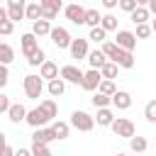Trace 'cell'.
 I'll return each instance as SVG.
<instances>
[{"label": "cell", "mask_w": 156, "mask_h": 156, "mask_svg": "<svg viewBox=\"0 0 156 156\" xmlns=\"http://www.w3.org/2000/svg\"><path fill=\"white\" fill-rule=\"evenodd\" d=\"M110 129L115 132V136H122V139L136 136V127H134V122L127 119V117H115V122L110 124Z\"/></svg>", "instance_id": "obj_1"}, {"label": "cell", "mask_w": 156, "mask_h": 156, "mask_svg": "<svg viewBox=\"0 0 156 156\" xmlns=\"http://www.w3.org/2000/svg\"><path fill=\"white\" fill-rule=\"evenodd\" d=\"M24 95L29 98V100H39L41 98V93H44V80L39 78V76H34V73H29V76H24Z\"/></svg>", "instance_id": "obj_2"}, {"label": "cell", "mask_w": 156, "mask_h": 156, "mask_svg": "<svg viewBox=\"0 0 156 156\" xmlns=\"http://www.w3.org/2000/svg\"><path fill=\"white\" fill-rule=\"evenodd\" d=\"M117 49H122V51H134V46H136V37H134V32H129V29H117V34H115V41H112Z\"/></svg>", "instance_id": "obj_3"}, {"label": "cell", "mask_w": 156, "mask_h": 156, "mask_svg": "<svg viewBox=\"0 0 156 156\" xmlns=\"http://www.w3.org/2000/svg\"><path fill=\"white\" fill-rule=\"evenodd\" d=\"M68 127H73V129H78V132H93L95 122H93V117H90L88 112L76 110V112L71 115V124H68Z\"/></svg>", "instance_id": "obj_4"}, {"label": "cell", "mask_w": 156, "mask_h": 156, "mask_svg": "<svg viewBox=\"0 0 156 156\" xmlns=\"http://www.w3.org/2000/svg\"><path fill=\"white\" fill-rule=\"evenodd\" d=\"M58 10H61V0H41L39 2V20L51 22V20H56Z\"/></svg>", "instance_id": "obj_5"}, {"label": "cell", "mask_w": 156, "mask_h": 156, "mask_svg": "<svg viewBox=\"0 0 156 156\" xmlns=\"http://www.w3.org/2000/svg\"><path fill=\"white\" fill-rule=\"evenodd\" d=\"M24 122H27L29 127H34V129H41V127H46L51 119L46 117V112H44L41 107H34V110H27V115H24Z\"/></svg>", "instance_id": "obj_6"}, {"label": "cell", "mask_w": 156, "mask_h": 156, "mask_svg": "<svg viewBox=\"0 0 156 156\" xmlns=\"http://www.w3.org/2000/svg\"><path fill=\"white\" fill-rule=\"evenodd\" d=\"M63 15H66V20L68 22H73V24H85V7L83 5H78V2H71V5H66L63 7Z\"/></svg>", "instance_id": "obj_7"}, {"label": "cell", "mask_w": 156, "mask_h": 156, "mask_svg": "<svg viewBox=\"0 0 156 156\" xmlns=\"http://www.w3.org/2000/svg\"><path fill=\"white\" fill-rule=\"evenodd\" d=\"M49 37H51V41H54L56 49H68V46H71V39H73L66 27H51Z\"/></svg>", "instance_id": "obj_8"}, {"label": "cell", "mask_w": 156, "mask_h": 156, "mask_svg": "<svg viewBox=\"0 0 156 156\" xmlns=\"http://www.w3.org/2000/svg\"><path fill=\"white\" fill-rule=\"evenodd\" d=\"M24 0H10L7 5H5V12H7V20L15 24V22H22L24 20Z\"/></svg>", "instance_id": "obj_9"}, {"label": "cell", "mask_w": 156, "mask_h": 156, "mask_svg": "<svg viewBox=\"0 0 156 156\" xmlns=\"http://www.w3.org/2000/svg\"><path fill=\"white\" fill-rule=\"evenodd\" d=\"M58 78H61L63 83H73V85H80V78H83V71H80L78 66H73V63H68V66H63V68L58 71Z\"/></svg>", "instance_id": "obj_10"}, {"label": "cell", "mask_w": 156, "mask_h": 156, "mask_svg": "<svg viewBox=\"0 0 156 156\" xmlns=\"http://www.w3.org/2000/svg\"><path fill=\"white\" fill-rule=\"evenodd\" d=\"M20 46H22V54H24V58H29L37 49H39V39L32 34V32H27V34H22L20 37Z\"/></svg>", "instance_id": "obj_11"}, {"label": "cell", "mask_w": 156, "mask_h": 156, "mask_svg": "<svg viewBox=\"0 0 156 156\" xmlns=\"http://www.w3.org/2000/svg\"><path fill=\"white\" fill-rule=\"evenodd\" d=\"M100 80H102V78H100V73L90 68V71H85V73H83V78H80V88H83V90H88V93H95V90H98V85H100Z\"/></svg>", "instance_id": "obj_12"}, {"label": "cell", "mask_w": 156, "mask_h": 156, "mask_svg": "<svg viewBox=\"0 0 156 156\" xmlns=\"http://www.w3.org/2000/svg\"><path fill=\"white\" fill-rule=\"evenodd\" d=\"M68 51H71V58H85L88 56V39H71V46H68Z\"/></svg>", "instance_id": "obj_13"}, {"label": "cell", "mask_w": 156, "mask_h": 156, "mask_svg": "<svg viewBox=\"0 0 156 156\" xmlns=\"http://www.w3.org/2000/svg\"><path fill=\"white\" fill-rule=\"evenodd\" d=\"M112 63H115L117 68H132V66H134V54L117 49V51H115V56H112Z\"/></svg>", "instance_id": "obj_14"}, {"label": "cell", "mask_w": 156, "mask_h": 156, "mask_svg": "<svg viewBox=\"0 0 156 156\" xmlns=\"http://www.w3.org/2000/svg\"><path fill=\"white\" fill-rule=\"evenodd\" d=\"M110 105H115L117 110H129L132 107V95L127 90H117L112 98H110Z\"/></svg>", "instance_id": "obj_15"}, {"label": "cell", "mask_w": 156, "mask_h": 156, "mask_svg": "<svg viewBox=\"0 0 156 156\" xmlns=\"http://www.w3.org/2000/svg\"><path fill=\"white\" fill-rule=\"evenodd\" d=\"M39 78H41V80H54V78H58V66L46 58V61L39 66Z\"/></svg>", "instance_id": "obj_16"}, {"label": "cell", "mask_w": 156, "mask_h": 156, "mask_svg": "<svg viewBox=\"0 0 156 156\" xmlns=\"http://www.w3.org/2000/svg\"><path fill=\"white\" fill-rule=\"evenodd\" d=\"M24 115H27V107H24L22 102H12V105H10V110H7V119H10L12 124L24 122Z\"/></svg>", "instance_id": "obj_17"}, {"label": "cell", "mask_w": 156, "mask_h": 156, "mask_svg": "<svg viewBox=\"0 0 156 156\" xmlns=\"http://www.w3.org/2000/svg\"><path fill=\"white\" fill-rule=\"evenodd\" d=\"M51 141H54V134H51V129H49V127L34 129V134H32V144H39V146H49Z\"/></svg>", "instance_id": "obj_18"}, {"label": "cell", "mask_w": 156, "mask_h": 156, "mask_svg": "<svg viewBox=\"0 0 156 156\" xmlns=\"http://www.w3.org/2000/svg\"><path fill=\"white\" fill-rule=\"evenodd\" d=\"M85 58H88V63H90V68H93V71H100V68L107 63V58L102 56V51H100V49L88 51V56H85Z\"/></svg>", "instance_id": "obj_19"}, {"label": "cell", "mask_w": 156, "mask_h": 156, "mask_svg": "<svg viewBox=\"0 0 156 156\" xmlns=\"http://www.w3.org/2000/svg\"><path fill=\"white\" fill-rule=\"evenodd\" d=\"M93 122H98V127H110L115 122V115L110 107H102V110H98V117H93Z\"/></svg>", "instance_id": "obj_20"}, {"label": "cell", "mask_w": 156, "mask_h": 156, "mask_svg": "<svg viewBox=\"0 0 156 156\" xmlns=\"http://www.w3.org/2000/svg\"><path fill=\"white\" fill-rule=\"evenodd\" d=\"M51 134H54V139H68V132H71V127H68V122H61V119H56L51 127Z\"/></svg>", "instance_id": "obj_21"}, {"label": "cell", "mask_w": 156, "mask_h": 156, "mask_svg": "<svg viewBox=\"0 0 156 156\" xmlns=\"http://www.w3.org/2000/svg\"><path fill=\"white\" fill-rule=\"evenodd\" d=\"M46 90H49V95H51V100H54V98H61V95L66 93V83H63L61 78H54V80H49V85H46Z\"/></svg>", "instance_id": "obj_22"}, {"label": "cell", "mask_w": 156, "mask_h": 156, "mask_svg": "<svg viewBox=\"0 0 156 156\" xmlns=\"http://www.w3.org/2000/svg\"><path fill=\"white\" fill-rule=\"evenodd\" d=\"M39 107L46 112V117H49V119H56V117H58V105H56V100H51V98H44V100L39 102Z\"/></svg>", "instance_id": "obj_23"}, {"label": "cell", "mask_w": 156, "mask_h": 156, "mask_svg": "<svg viewBox=\"0 0 156 156\" xmlns=\"http://www.w3.org/2000/svg\"><path fill=\"white\" fill-rule=\"evenodd\" d=\"M12 61H15V49H12L10 44L0 41V66H7V63H12Z\"/></svg>", "instance_id": "obj_24"}, {"label": "cell", "mask_w": 156, "mask_h": 156, "mask_svg": "<svg viewBox=\"0 0 156 156\" xmlns=\"http://www.w3.org/2000/svg\"><path fill=\"white\" fill-rule=\"evenodd\" d=\"M98 27H100L105 34H107V32H117V17H115V15H102Z\"/></svg>", "instance_id": "obj_25"}, {"label": "cell", "mask_w": 156, "mask_h": 156, "mask_svg": "<svg viewBox=\"0 0 156 156\" xmlns=\"http://www.w3.org/2000/svg\"><path fill=\"white\" fill-rule=\"evenodd\" d=\"M49 32H51V22H46V20L32 22V34H34V37H46Z\"/></svg>", "instance_id": "obj_26"}, {"label": "cell", "mask_w": 156, "mask_h": 156, "mask_svg": "<svg viewBox=\"0 0 156 156\" xmlns=\"http://www.w3.org/2000/svg\"><path fill=\"white\" fill-rule=\"evenodd\" d=\"M98 73H100V78H102V80H115V78H117V73H119V68H117L112 61H107Z\"/></svg>", "instance_id": "obj_27"}, {"label": "cell", "mask_w": 156, "mask_h": 156, "mask_svg": "<svg viewBox=\"0 0 156 156\" xmlns=\"http://www.w3.org/2000/svg\"><path fill=\"white\" fill-rule=\"evenodd\" d=\"M95 93H100V95H105V98H112V95L117 93V85H115V80H100V85H98Z\"/></svg>", "instance_id": "obj_28"}, {"label": "cell", "mask_w": 156, "mask_h": 156, "mask_svg": "<svg viewBox=\"0 0 156 156\" xmlns=\"http://www.w3.org/2000/svg\"><path fill=\"white\" fill-rule=\"evenodd\" d=\"M129 149H132L134 154H144V151L149 149V141H146L144 136H132V139H129Z\"/></svg>", "instance_id": "obj_29"}, {"label": "cell", "mask_w": 156, "mask_h": 156, "mask_svg": "<svg viewBox=\"0 0 156 156\" xmlns=\"http://www.w3.org/2000/svg\"><path fill=\"white\" fill-rule=\"evenodd\" d=\"M129 17H132V22H134V24H146V20H149V10H146L144 5H139Z\"/></svg>", "instance_id": "obj_30"}, {"label": "cell", "mask_w": 156, "mask_h": 156, "mask_svg": "<svg viewBox=\"0 0 156 156\" xmlns=\"http://www.w3.org/2000/svg\"><path fill=\"white\" fill-rule=\"evenodd\" d=\"M100 17H102V15H100V12L95 10V7H85V24H88L90 29L100 24Z\"/></svg>", "instance_id": "obj_31"}, {"label": "cell", "mask_w": 156, "mask_h": 156, "mask_svg": "<svg viewBox=\"0 0 156 156\" xmlns=\"http://www.w3.org/2000/svg\"><path fill=\"white\" fill-rule=\"evenodd\" d=\"M24 20H32V22L39 20V2H29V5H24Z\"/></svg>", "instance_id": "obj_32"}, {"label": "cell", "mask_w": 156, "mask_h": 156, "mask_svg": "<svg viewBox=\"0 0 156 156\" xmlns=\"http://www.w3.org/2000/svg\"><path fill=\"white\" fill-rule=\"evenodd\" d=\"M44 61H46V51H44L41 46H39V49H37V51H34V54L27 58V63H29V66H41Z\"/></svg>", "instance_id": "obj_33"}, {"label": "cell", "mask_w": 156, "mask_h": 156, "mask_svg": "<svg viewBox=\"0 0 156 156\" xmlns=\"http://www.w3.org/2000/svg\"><path fill=\"white\" fill-rule=\"evenodd\" d=\"M88 39H90V41H95V44H102V41H107V34H105L100 27H93V29H90V34H88Z\"/></svg>", "instance_id": "obj_34"}, {"label": "cell", "mask_w": 156, "mask_h": 156, "mask_svg": "<svg viewBox=\"0 0 156 156\" xmlns=\"http://www.w3.org/2000/svg\"><path fill=\"white\" fill-rule=\"evenodd\" d=\"M144 117H146V122H156V100H149L146 102V107H144Z\"/></svg>", "instance_id": "obj_35"}, {"label": "cell", "mask_w": 156, "mask_h": 156, "mask_svg": "<svg viewBox=\"0 0 156 156\" xmlns=\"http://www.w3.org/2000/svg\"><path fill=\"white\" fill-rule=\"evenodd\" d=\"M90 102H93L98 110H102V107H110V98H105V95H100V93H95V95L90 98Z\"/></svg>", "instance_id": "obj_36"}, {"label": "cell", "mask_w": 156, "mask_h": 156, "mask_svg": "<svg viewBox=\"0 0 156 156\" xmlns=\"http://www.w3.org/2000/svg\"><path fill=\"white\" fill-rule=\"evenodd\" d=\"M117 5H119L124 12H129V15H132V12L139 7V0H117Z\"/></svg>", "instance_id": "obj_37"}, {"label": "cell", "mask_w": 156, "mask_h": 156, "mask_svg": "<svg viewBox=\"0 0 156 156\" xmlns=\"http://www.w3.org/2000/svg\"><path fill=\"white\" fill-rule=\"evenodd\" d=\"M29 154H32V156H54V154L49 151V146H39V144H32Z\"/></svg>", "instance_id": "obj_38"}, {"label": "cell", "mask_w": 156, "mask_h": 156, "mask_svg": "<svg viewBox=\"0 0 156 156\" xmlns=\"http://www.w3.org/2000/svg\"><path fill=\"white\" fill-rule=\"evenodd\" d=\"M149 34H151V27L149 24H136V34H134L136 39H146Z\"/></svg>", "instance_id": "obj_39"}, {"label": "cell", "mask_w": 156, "mask_h": 156, "mask_svg": "<svg viewBox=\"0 0 156 156\" xmlns=\"http://www.w3.org/2000/svg\"><path fill=\"white\" fill-rule=\"evenodd\" d=\"M12 32H15V24H12L10 20H5V22H0V34H2V37H10Z\"/></svg>", "instance_id": "obj_40"}, {"label": "cell", "mask_w": 156, "mask_h": 156, "mask_svg": "<svg viewBox=\"0 0 156 156\" xmlns=\"http://www.w3.org/2000/svg\"><path fill=\"white\" fill-rule=\"evenodd\" d=\"M7 80H10V71H7V66H0V90L7 85Z\"/></svg>", "instance_id": "obj_41"}, {"label": "cell", "mask_w": 156, "mask_h": 156, "mask_svg": "<svg viewBox=\"0 0 156 156\" xmlns=\"http://www.w3.org/2000/svg\"><path fill=\"white\" fill-rule=\"evenodd\" d=\"M10 105H12V102H10V98H7L5 93H0V115H2V112H7V110H10Z\"/></svg>", "instance_id": "obj_42"}, {"label": "cell", "mask_w": 156, "mask_h": 156, "mask_svg": "<svg viewBox=\"0 0 156 156\" xmlns=\"http://www.w3.org/2000/svg\"><path fill=\"white\" fill-rule=\"evenodd\" d=\"M12 156H32V154H29V149H22V146H20V149H15Z\"/></svg>", "instance_id": "obj_43"}, {"label": "cell", "mask_w": 156, "mask_h": 156, "mask_svg": "<svg viewBox=\"0 0 156 156\" xmlns=\"http://www.w3.org/2000/svg\"><path fill=\"white\" fill-rule=\"evenodd\" d=\"M12 154H15V149H12L10 144H7V146H5L2 151H0V156H12Z\"/></svg>", "instance_id": "obj_44"}, {"label": "cell", "mask_w": 156, "mask_h": 156, "mask_svg": "<svg viewBox=\"0 0 156 156\" xmlns=\"http://www.w3.org/2000/svg\"><path fill=\"white\" fill-rule=\"evenodd\" d=\"M102 5H105V7H107V10H112V7H117V0H105V2H102Z\"/></svg>", "instance_id": "obj_45"}, {"label": "cell", "mask_w": 156, "mask_h": 156, "mask_svg": "<svg viewBox=\"0 0 156 156\" xmlns=\"http://www.w3.org/2000/svg\"><path fill=\"white\" fill-rule=\"evenodd\" d=\"M5 146H7V139H5V134H2V132H0V151H2V149H5Z\"/></svg>", "instance_id": "obj_46"}, {"label": "cell", "mask_w": 156, "mask_h": 156, "mask_svg": "<svg viewBox=\"0 0 156 156\" xmlns=\"http://www.w3.org/2000/svg\"><path fill=\"white\" fill-rule=\"evenodd\" d=\"M5 20H7V12H5V7L0 5V22H5Z\"/></svg>", "instance_id": "obj_47"}, {"label": "cell", "mask_w": 156, "mask_h": 156, "mask_svg": "<svg viewBox=\"0 0 156 156\" xmlns=\"http://www.w3.org/2000/svg\"><path fill=\"white\" fill-rule=\"evenodd\" d=\"M115 156H127V154H122V151H117V154H115Z\"/></svg>", "instance_id": "obj_48"}]
</instances>
